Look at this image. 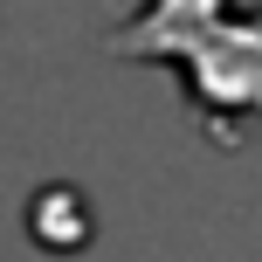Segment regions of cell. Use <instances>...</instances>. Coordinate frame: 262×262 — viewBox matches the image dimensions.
<instances>
[{
  "instance_id": "1",
  "label": "cell",
  "mask_w": 262,
  "mask_h": 262,
  "mask_svg": "<svg viewBox=\"0 0 262 262\" xmlns=\"http://www.w3.org/2000/svg\"><path fill=\"white\" fill-rule=\"evenodd\" d=\"M111 55L180 62L186 97L221 138L235 118H262V14H228V0H145L138 21L111 35Z\"/></svg>"
}]
</instances>
